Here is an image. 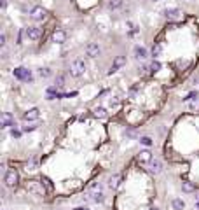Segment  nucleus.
<instances>
[{
	"label": "nucleus",
	"instance_id": "3",
	"mask_svg": "<svg viewBox=\"0 0 199 210\" xmlns=\"http://www.w3.org/2000/svg\"><path fill=\"white\" fill-rule=\"evenodd\" d=\"M4 182H6L7 187H14V186H18V182H19V175H18L16 170H7L6 175H4Z\"/></svg>",
	"mask_w": 199,
	"mask_h": 210
},
{
	"label": "nucleus",
	"instance_id": "12",
	"mask_svg": "<svg viewBox=\"0 0 199 210\" xmlns=\"http://www.w3.org/2000/svg\"><path fill=\"white\" fill-rule=\"evenodd\" d=\"M121 182H122V175H121V173H113V175H110V179H108V187L117 189L119 186H121Z\"/></svg>",
	"mask_w": 199,
	"mask_h": 210
},
{
	"label": "nucleus",
	"instance_id": "10",
	"mask_svg": "<svg viewBox=\"0 0 199 210\" xmlns=\"http://www.w3.org/2000/svg\"><path fill=\"white\" fill-rule=\"evenodd\" d=\"M149 172L154 173V175L161 173L162 172V161L161 159H152V161L149 163Z\"/></svg>",
	"mask_w": 199,
	"mask_h": 210
},
{
	"label": "nucleus",
	"instance_id": "28",
	"mask_svg": "<svg viewBox=\"0 0 199 210\" xmlns=\"http://www.w3.org/2000/svg\"><path fill=\"white\" fill-rule=\"evenodd\" d=\"M140 144H143V146L149 147V146H152V138H150V137H141V138H140Z\"/></svg>",
	"mask_w": 199,
	"mask_h": 210
},
{
	"label": "nucleus",
	"instance_id": "18",
	"mask_svg": "<svg viewBox=\"0 0 199 210\" xmlns=\"http://www.w3.org/2000/svg\"><path fill=\"white\" fill-rule=\"evenodd\" d=\"M94 116H96V117H100V119H105V117L108 116V114H107V109L96 107V109H94Z\"/></svg>",
	"mask_w": 199,
	"mask_h": 210
},
{
	"label": "nucleus",
	"instance_id": "22",
	"mask_svg": "<svg viewBox=\"0 0 199 210\" xmlns=\"http://www.w3.org/2000/svg\"><path fill=\"white\" fill-rule=\"evenodd\" d=\"M124 63H126V56H117V58L113 60V65H115V67H119V68H121V67H124Z\"/></svg>",
	"mask_w": 199,
	"mask_h": 210
},
{
	"label": "nucleus",
	"instance_id": "20",
	"mask_svg": "<svg viewBox=\"0 0 199 210\" xmlns=\"http://www.w3.org/2000/svg\"><path fill=\"white\" fill-rule=\"evenodd\" d=\"M162 53V46L161 44H154V47H152V56L156 58V56H161Z\"/></svg>",
	"mask_w": 199,
	"mask_h": 210
},
{
	"label": "nucleus",
	"instance_id": "4",
	"mask_svg": "<svg viewBox=\"0 0 199 210\" xmlns=\"http://www.w3.org/2000/svg\"><path fill=\"white\" fill-rule=\"evenodd\" d=\"M30 16H32V19H35V21H44L46 16H47V11H46L42 6H35V7H32Z\"/></svg>",
	"mask_w": 199,
	"mask_h": 210
},
{
	"label": "nucleus",
	"instance_id": "11",
	"mask_svg": "<svg viewBox=\"0 0 199 210\" xmlns=\"http://www.w3.org/2000/svg\"><path fill=\"white\" fill-rule=\"evenodd\" d=\"M133 54H135V58L138 60V61H143V60H147V56H149V53H147V49L143 47V46H135Z\"/></svg>",
	"mask_w": 199,
	"mask_h": 210
},
{
	"label": "nucleus",
	"instance_id": "30",
	"mask_svg": "<svg viewBox=\"0 0 199 210\" xmlns=\"http://www.w3.org/2000/svg\"><path fill=\"white\" fill-rule=\"evenodd\" d=\"M197 107H199V97L194 98V102L189 103V109H190V110H194V109H197Z\"/></svg>",
	"mask_w": 199,
	"mask_h": 210
},
{
	"label": "nucleus",
	"instance_id": "21",
	"mask_svg": "<svg viewBox=\"0 0 199 210\" xmlns=\"http://www.w3.org/2000/svg\"><path fill=\"white\" fill-rule=\"evenodd\" d=\"M122 6V0H108V7L110 9H119Z\"/></svg>",
	"mask_w": 199,
	"mask_h": 210
},
{
	"label": "nucleus",
	"instance_id": "13",
	"mask_svg": "<svg viewBox=\"0 0 199 210\" xmlns=\"http://www.w3.org/2000/svg\"><path fill=\"white\" fill-rule=\"evenodd\" d=\"M38 116H40V110L33 107V109H30V110H26V112L23 114V119H25V121H37Z\"/></svg>",
	"mask_w": 199,
	"mask_h": 210
},
{
	"label": "nucleus",
	"instance_id": "40",
	"mask_svg": "<svg viewBox=\"0 0 199 210\" xmlns=\"http://www.w3.org/2000/svg\"><path fill=\"white\" fill-rule=\"evenodd\" d=\"M196 208H199V203H196Z\"/></svg>",
	"mask_w": 199,
	"mask_h": 210
},
{
	"label": "nucleus",
	"instance_id": "14",
	"mask_svg": "<svg viewBox=\"0 0 199 210\" xmlns=\"http://www.w3.org/2000/svg\"><path fill=\"white\" fill-rule=\"evenodd\" d=\"M14 126V117L11 112H2V128H11Z\"/></svg>",
	"mask_w": 199,
	"mask_h": 210
},
{
	"label": "nucleus",
	"instance_id": "33",
	"mask_svg": "<svg viewBox=\"0 0 199 210\" xmlns=\"http://www.w3.org/2000/svg\"><path fill=\"white\" fill-rule=\"evenodd\" d=\"M6 44H7V37L6 35H0V47H4Z\"/></svg>",
	"mask_w": 199,
	"mask_h": 210
},
{
	"label": "nucleus",
	"instance_id": "31",
	"mask_svg": "<svg viewBox=\"0 0 199 210\" xmlns=\"http://www.w3.org/2000/svg\"><path fill=\"white\" fill-rule=\"evenodd\" d=\"M11 135H12V137H14V138H19V137H21V131L14 128V130H12V131H11Z\"/></svg>",
	"mask_w": 199,
	"mask_h": 210
},
{
	"label": "nucleus",
	"instance_id": "9",
	"mask_svg": "<svg viewBox=\"0 0 199 210\" xmlns=\"http://www.w3.org/2000/svg\"><path fill=\"white\" fill-rule=\"evenodd\" d=\"M86 198L93 200L94 203H103V201H105V194H103V191H91L87 196H84V200Z\"/></svg>",
	"mask_w": 199,
	"mask_h": 210
},
{
	"label": "nucleus",
	"instance_id": "5",
	"mask_svg": "<svg viewBox=\"0 0 199 210\" xmlns=\"http://www.w3.org/2000/svg\"><path fill=\"white\" fill-rule=\"evenodd\" d=\"M14 77L19 79V81L30 82V81H32V72H30L28 68H25V67H18V68L14 70Z\"/></svg>",
	"mask_w": 199,
	"mask_h": 210
},
{
	"label": "nucleus",
	"instance_id": "8",
	"mask_svg": "<svg viewBox=\"0 0 199 210\" xmlns=\"http://www.w3.org/2000/svg\"><path fill=\"white\" fill-rule=\"evenodd\" d=\"M25 33H26V37L30 39V40H38V39L42 37V30L37 27H28L26 30H25Z\"/></svg>",
	"mask_w": 199,
	"mask_h": 210
},
{
	"label": "nucleus",
	"instance_id": "6",
	"mask_svg": "<svg viewBox=\"0 0 199 210\" xmlns=\"http://www.w3.org/2000/svg\"><path fill=\"white\" fill-rule=\"evenodd\" d=\"M86 54H87V56H91V58H98V56L101 54V47H100V44L89 42L86 46Z\"/></svg>",
	"mask_w": 199,
	"mask_h": 210
},
{
	"label": "nucleus",
	"instance_id": "29",
	"mask_svg": "<svg viewBox=\"0 0 199 210\" xmlns=\"http://www.w3.org/2000/svg\"><path fill=\"white\" fill-rule=\"evenodd\" d=\"M63 86H65V77L58 76L56 77V88H63Z\"/></svg>",
	"mask_w": 199,
	"mask_h": 210
},
{
	"label": "nucleus",
	"instance_id": "36",
	"mask_svg": "<svg viewBox=\"0 0 199 210\" xmlns=\"http://www.w3.org/2000/svg\"><path fill=\"white\" fill-rule=\"evenodd\" d=\"M117 103H119V98H117V97L110 98V105H117Z\"/></svg>",
	"mask_w": 199,
	"mask_h": 210
},
{
	"label": "nucleus",
	"instance_id": "39",
	"mask_svg": "<svg viewBox=\"0 0 199 210\" xmlns=\"http://www.w3.org/2000/svg\"><path fill=\"white\" fill-rule=\"evenodd\" d=\"M150 210H159V208H157V207H152V208Z\"/></svg>",
	"mask_w": 199,
	"mask_h": 210
},
{
	"label": "nucleus",
	"instance_id": "41",
	"mask_svg": "<svg viewBox=\"0 0 199 210\" xmlns=\"http://www.w3.org/2000/svg\"><path fill=\"white\" fill-rule=\"evenodd\" d=\"M152 2H159V0H152Z\"/></svg>",
	"mask_w": 199,
	"mask_h": 210
},
{
	"label": "nucleus",
	"instance_id": "35",
	"mask_svg": "<svg viewBox=\"0 0 199 210\" xmlns=\"http://www.w3.org/2000/svg\"><path fill=\"white\" fill-rule=\"evenodd\" d=\"M42 182H44V184H46V187H47V189H49V191H51V189H53V186H51V182H49L47 179H42Z\"/></svg>",
	"mask_w": 199,
	"mask_h": 210
},
{
	"label": "nucleus",
	"instance_id": "24",
	"mask_svg": "<svg viewBox=\"0 0 199 210\" xmlns=\"http://www.w3.org/2000/svg\"><path fill=\"white\" fill-rule=\"evenodd\" d=\"M101 187H103V186L100 182H91L87 189H89V193H91V191H101Z\"/></svg>",
	"mask_w": 199,
	"mask_h": 210
},
{
	"label": "nucleus",
	"instance_id": "27",
	"mask_svg": "<svg viewBox=\"0 0 199 210\" xmlns=\"http://www.w3.org/2000/svg\"><path fill=\"white\" fill-rule=\"evenodd\" d=\"M194 98H197V91H190L187 97L183 98V102H190V100H194Z\"/></svg>",
	"mask_w": 199,
	"mask_h": 210
},
{
	"label": "nucleus",
	"instance_id": "19",
	"mask_svg": "<svg viewBox=\"0 0 199 210\" xmlns=\"http://www.w3.org/2000/svg\"><path fill=\"white\" fill-rule=\"evenodd\" d=\"M182 189L185 193H194V191H196V186H194L192 182H187V180H185V182L182 184Z\"/></svg>",
	"mask_w": 199,
	"mask_h": 210
},
{
	"label": "nucleus",
	"instance_id": "16",
	"mask_svg": "<svg viewBox=\"0 0 199 210\" xmlns=\"http://www.w3.org/2000/svg\"><path fill=\"white\" fill-rule=\"evenodd\" d=\"M154 158H152V152L149 151V149H143V151H140V154H138V161L140 163H150Z\"/></svg>",
	"mask_w": 199,
	"mask_h": 210
},
{
	"label": "nucleus",
	"instance_id": "23",
	"mask_svg": "<svg viewBox=\"0 0 199 210\" xmlns=\"http://www.w3.org/2000/svg\"><path fill=\"white\" fill-rule=\"evenodd\" d=\"M51 74H53V72H51V68H47V67H44V68L38 70V76L44 77V79H46V77H49Z\"/></svg>",
	"mask_w": 199,
	"mask_h": 210
},
{
	"label": "nucleus",
	"instance_id": "17",
	"mask_svg": "<svg viewBox=\"0 0 199 210\" xmlns=\"http://www.w3.org/2000/svg\"><path fill=\"white\" fill-rule=\"evenodd\" d=\"M171 207L175 210H183V208H185V201H183V200H180V198H175L171 201Z\"/></svg>",
	"mask_w": 199,
	"mask_h": 210
},
{
	"label": "nucleus",
	"instance_id": "32",
	"mask_svg": "<svg viewBox=\"0 0 199 210\" xmlns=\"http://www.w3.org/2000/svg\"><path fill=\"white\" fill-rule=\"evenodd\" d=\"M35 128L37 126H33V124H26V126H23V131H33Z\"/></svg>",
	"mask_w": 199,
	"mask_h": 210
},
{
	"label": "nucleus",
	"instance_id": "38",
	"mask_svg": "<svg viewBox=\"0 0 199 210\" xmlns=\"http://www.w3.org/2000/svg\"><path fill=\"white\" fill-rule=\"evenodd\" d=\"M75 210H89V208H82V207H79V208H75Z\"/></svg>",
	"mask_w": 199,
	"mask_h": 210
},
{
	"label": "nucleus",
	"instance_id": "26",
	"mask_svg": "<svg viewBox=\"0 0 199 210\" xmlns=\"http://www.w3.org/2000/svg\"><path fill=\"white\" fill-rule=\"evenodd\" d=\"M159 68H161V63H159V61H152V63H150V72H152V74H156Z\"/></svg>",
	"mask_w": 199,
	"mask_h": 210
},
{
	"label": "nucleus",
	"instance_id": "7",
	"mask_svg": "<svg viewBox=\"0 0 199 210\" xmlns=\"http://www.w3.org/2000/svg\"><path fill=\"white\" fill-rule=\"evenodd\" d=\"M51 40H53L54 44H63L65 40H66V32L61 30V28H56L53 32V35H51Z\"/></svg>",
	"mask_w": 199,
	"mask_h": 210
},
{
	"label": "nucleus",
	"instance_id": "15",
	"mask_svg": "<svg viewBox=\"0 0 199 210\" xmlns=\"http://www.w3.org/2000/svg\"><path fill=\"white\" fill-rule=\"evenodd\" d=\"M180 14H182V12H180V9H177V7H173V9H166V11H164V16H166L169 21H177L178 18H180Z\"/></svg>",
	"mask_w": 199,
	"mask_h": 210
},
{
	"label": "nucleus",
	"instance_id": "34",
	"mask_svg": "<svg viewBox=\"0 0 199 210\" xmlns=\"http://www.w3.org/2000/svg\"><path fill=\"white\" fill-rule=\"evenodd\" d=\"M117 70H119V67H115V65H112V67H110V70H108V74L112 76V74H115Z\"/></svg>",
	"mask_w": 199,
	"mask_h": 210
},
{
	"label": "nucleus",
	"instance_id": "25",
	"mask_svg": "<svg viewBox=\"0 0 199 210\" xmlns=\"http://www.w3.org/2000/svg\"><path fill=\"white\" fill-rule=\"evenodd\" d=\"M37 165H38V161L35 159V158H32V159L26 163V170H35V168H37Z\"/></svg>",
	"mask_w": 199,
	"mask_h": 210
},
{
	"label": "nucleus",
	"instance_id": "2",
	"mask_svg": "<svg viewBox=\"0 0 199 210\" xmlns=\"http://www.w3.org/2000/svg\"><path fill=\"white\" fill-rule=\"evenodd\" d=\"M26 189L30 193L37 194V196H46V187H44V182H38V180H30L26 184Z\"/></svg>",
	"mask_w": 199,
	"mask_h": 210
},
{
	"label": "nucleus",
	"instance_id": "1",
	"mask_svg": "<svg viewBox=\"0 0 199 210\" xmlns=\"http://www.w3.org/2000/svg\"><path fill=\"white\" fill-rule=\"evenodd\" d=\"M68 72H70L72 77H81L86 72V61L84 60H74L72 65L68 67Z\"/></svg>",
	"mask_w": 199,
	"mask_h": 210
},
{
	"label": "nucleus",
	"instance_id": "37",
	"mask_svg": "<svg viewBox=\"0 0 199 210\" xmlns=\"http://www.w3.org/2000/svg\"><path fill=\"white\" fill-rule=\"evenodd\" d=\"M0 6H2V9L7 6V0H0Z\"/></svg>",
	"mask_w": 199,
	"mask_h": 210
}]
</instances>
